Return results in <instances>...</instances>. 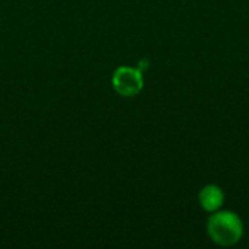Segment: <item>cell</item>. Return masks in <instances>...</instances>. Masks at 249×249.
I'll return each instance as SVG.
<instances>
[{
  "mask_svg": "<svg viewBox=\"0 0 249 249\" xmlns=\"http://www.w3.org/2000/svg\"><path fill=\"white\" fill-rule=\"evenodd\" d=\"M207 229L212 241L222 247L235 245L241 241L244 233L242 220L233 212H214L209 220Z\"/></svg>",
  "mask_w": 249,
  "mask_h": 249,
  "instance_id": "cell-1",
  "label": "cell"
},
{
  "mask_svg": "<svg viewBox=\"0 0 249 249\" xmlns=\"http://www.w3.org/2000/svg\"><path fill=\"white\" fill-rule=\"evenodd\" d=\"M112 86L121 96H134L143 88L142 69L121 66L115 70L112 76Z\"/></svg>",
  "mask_w": 249,
  "mask_h": 249,
  "instance_id": "cell-2",
  "label": "cell"
},
{
  "mask_svg": "<svg viewBox=\"0 0 249 249\" xmlns=\"http://www.w3.org/2000/svg\"><path fill=\"white\" fill-rule=\"evenodd\" d=\"M225 201V194L217 185H207L200 193V204L206 212H217Z\"/></svg>",
  "mask_w": 249,
  "mask_h": 249,
  "instance_id": "cell-3",
  "label": "cell"
}]
</instances>
